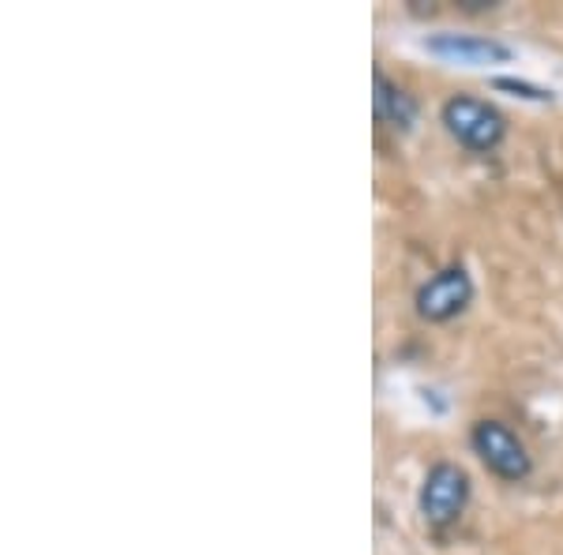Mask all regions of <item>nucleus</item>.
<instances>
[{"label": "nucleus", "instance_id": "f257e3e1", "mask_svg": "<svg viewBox=\"0 0 563 555\" xmlns=\"http://www.w3.org/2000/svg\"><path fill=\"white\" fill-rule=\"evenodd\" d=\"M440 116H443V129L455 135L462 147L481 151V154L496 151L499 140H504V132H507L499 109L488 106V102H481V98H470V95L448 98L443 109H440Z\"/></svg>", "mask_w": 563, "mask_h": 555}, {"label": "nucleus", "instance_id": "f03ea898", "mask_svg": "<svg viewBox=\"0 0 563 555\" xmlns=\"http://www.w3.org/2000/svg\"><path fill=\"white\" fill-rule=\"evenodd\" d=\"M470 503V477L466 469L455 466V462H435V466L424 473L421 491H417V507H421L424 522L443 530V525L459 522V514L466 511Z\"/></svg>", "mask_w": 563, "mask_h": 555}, {"label": "nucleus", "instance_id": "7ed1b4c3", "mask_svg": "<svg viewBox=\"0 0 563 555\" xmlns=\"http://www.w3.org/2000/svg\"><path fill=\"white\" fill-rule=\"evenodd\" d=\"M470 443H474L477 458L485 462L488 473H496L499 480H526L533 469L530 451L519 435L499 421H477L474 432H470Z\"/></svg>", "mask_w": 563, "mask_h": 555}, {"label": "nucleus", "instance_id": "20e7f679", "mask_svg": "<svg viewBox=\"0 0 563 555\" xmlns=\"http://www.w3.org/2000/svg\"><path fill=\"white\" fill-rule=\"evenodd\" d=\"M470 300H474V278L466 275V267H443L417 289V315L429 323H448L466 312Z\"/></svg>", "mask_w": 563, "mask_h": 555}, {"label": "nucleus", "instance_id": "39448f33", "mask_svg": "<svg viewBox=\"0 0 563 555\" xmlns=\"http://www.w3.org/2000/svg\"><path fill=\"white\" fill-rule=\"evenodd\" d=\"M424 49L432 57L448 60V65L462 68H485V65H507L511 60V45L485 38V34H459V31H440L424 38Z\"/></svg>", "mask_w": 563, "mask_h": 555}, {"label": "nucleus", "instance_id": "423d86ee", "mask_svg": "<svg viewBox=\"0 0 563 555\" xmlns=\"http://www.w3.org/2000/svg\"><path fill=\"white\" fill-rule=\"evenodd\" d=\"M376 116L395 132H410L417 121V102L398 84H390L384 71H376Z\"/></svg>", "mask_w": 563, "mask_h": 555}, {"label": "nucleus", "instance_id": "0eeeda50", "mask_svg": "<svg viewBox=\"0 0 563 555\" xmlns=\"http://www.w3.org/2000/svg\"><path fill=\"white\" fill-rule=\"evenodd\" d=\"M496 87H499V90H519L522 98H533V102H552L549 90L530 87V84H519V79H496Z\"/></svg>", "mask_w": 563, "mask_h": 555}]
</instances>
